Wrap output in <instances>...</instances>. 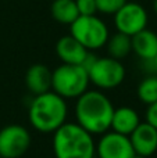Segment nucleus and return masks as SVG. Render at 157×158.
I'll use <instances>...</instances> for the list:
<instances>
[{
  "instance_id": "obj_20",
  "label": "nucleus",
  "mask_w": 157,
  "mask_h": 158,
  "mask_svg": "<svg viewBox=\"0 0 157 158\" xmlns=\"http://www.w3.org/2000/svg\"><path fill=\"white\" fill-rule=\"evenodd\" d=\"M146 122L157 129V101L149 104L146 108Z\"/></svg>"
},
{
  "instance_id": "obj_6",
  "label": "nucleus",
  "mask_w": 157,
  "mask_h": 158,
  "mask_svg": "<svg viewBox=\"0 0 157 158\" xmlns=\"http://www.w3.org/2000/svg\"><path fill=\"white\" fill-rule=\"evenodd\" d=\"M89 81L100 90L118 87L125 79V67L120 60L111 57H96L88 69Z\"/></svg>"
},
{
  "instance_id": "obj_8",
  "label": "nucleus",
  "mask_w": 157,
  "mask_h": 158,
  "mask_svg": "<svg viewBox=\"0 0 157 158\" xmlns=\"http://www.w3.org/2000/svg\"><path fill=\"white\" fill-rule=\"evenodd\" d=\"M31 146V135L28 129L18 123H11L0 129V157L19 158Z\"/></svg>"
},
{
  "instance_id": "obj_15",
  "label": "nucleus",
  "mask_w": 157,
  "mask_h": 158,
  "mask_svg": "<svg viewBox=\"0 0 157 158\" xmlns=\"http://www.w3.org/2000/svg\"><path fill=\"white\" fill-rule=\"evenodd\" d=\"M50 13L54 21L63 25H71L79 17L75 0H53Z\"/></svg>"
},
{
  "instance_id": "obj_3",
  "label": "nucleus",
  "mask_w": 157,
  "mask_h": 158,
  "mask_svg": "<svg viewBox=\"0 0 157 158\" xmlns=\"http://www.w3.org/2000/svg\"><path fill=\"white\" fill-rule=\"evenodd\" d=\"M53 153L56 158H95L96 143L93 135L77 122H66L53 133Z\"/></svg>"
},
{
  "instance_id": "obj_18",
  "label": "nucleus",
  "mask_w": 157,
  "mask_h": 158,
  "mask_svg": "<svg viewBox=\"0 0 157 158\" xmlns=\"http://www.w3.org/2000/svg\"><path fill=\"white\" fill-rule=\"evenodd\" d=\"M128 0H96L97 13L106 15H114Z\"/></svg>"
},
{
  "instance_id": "obj_9",
  "label": "nucleus",
  "mask_w": 157,
  "mask_h": 158,
  "mask_svg": "<svg viewBox=\"0 0 157 158\" xmlns=\"http://www.w3.org/2000/svg\"><path fill=\"white\" fill-rule=\"evenodd\" d=\"M96 156L97 158H132L135 151L128 136L107 131L100 135L96 143Z\"/></svg>"
},
{
  "instance_id": "obj_7",
  "label": "nucleus",
  "mask_w": 157,
  "mask_h": 158,
  "mask_svg": "<svg viewBox=\"0 0 157 158\" xmlns=\"http://www.w3.org/2000/svg\"><path fill=\"white\" fill-rule=\"evenodd\" d=\"M147 22H149V15L146 8L135 2H127L114 14V25L117 32L128 36H134L141 31L146 29Z\"/></svg>"
},
{
  "instance_id": "obj_11",
  "label": "nucleus",
  "mask_w": 157,
  "mask_h": 158,
  "mask_svg": "<svg viewBox=\"0 0 157 158\" xmlns=\"http://www.w3.org/2000/svg\"><path fill=\"white\" fill-rule=\"evenodd\" d=\"M88 53H89V50H86L71 35L63 36L56 43V54H57V57L60 58L63 64L82 65Z\"/></svg>"
},
{
  "instance_id": "obj_1",
  "label": "nucleus",
  "mask_w": 157,
  "mask_h": 158,
  "mask_svg": "<svg viewBox=\"0 0 157 158\" xmlns=\"http://www.w3.org/2000/svg\"><path fill=\"white\" fill-rule=\"evenodd\" d=\"M75 119L91 135H103L110 131L114 106L102 90H86L77 98Z\"/></svg>"
},
{
  "instance_id": "obj_5",
  "label": "nucleus",
  "mask_w": 157,
  "mask_h": 158,
  "mask_svg": "<svg viewBox=\"0 0 157 158\" xmlns=\"http://www.w3.org/2000/svg\"><path fill=\"white\" fill-rule=\"evenodd\" d=\"M70 35L86 50L93 52L106 46L110 32L106 22L97 15H79L70 25Z\"/></svg>"
},
{
  "instance_id": "obj_23",
  "label": "nucleus",
  "mask_w": 157,
  "mask_h": 158,
  "mask_svg": "<svg viewBox=\"0 0 157 158\" xmlns=\"http://www.w3.org/2000/svg\"><path fill=\"white\" fill-rule=\"evenodd\" d=\"M132 158H146V157H142V156H136V154H135V156H134Z\"/></svg>"
},
{
  "instance_id": "obj_10",
  "label": "nucleus",
  "mask_w": 157,
  "mask_h": 158,
  "mask_svg": "<svg viewBox=\"0 0 157 158\" xmlns=\"http://www.w3.org/2000/svg\"><path fill=\"white\" fill-rule=\"evenodd\" d=\"M128 137L136 156L149 158L157 151V129L147 122H141Z\"/></svg>"
},
{
  "instance_id": "obj_22",
  "label": "nucleus",
  "mask_w": 157,
  "mask_h": 158,
  "mask_svg": "<svg viewBox=\"0 0 157 158\" xmlns=\"http://www.w3.org/2000/svg\"><path fill=\"white\" fill-rule=\"evenodd\" d=\"M153 61H155V64H156V67H157V54L155 56V58H153Z\"/></svg>"
},
{
  "instance_id": "obj_4",
  "label": "nucleus",
  "mask_w": 157,
  "mask_h": 158,
  "mask_svg": "<svg viewBox=\"0 0 157 158\" xmlns=\"http://www.w3.org/2000/svg\"><path fill=\"white\" fill-rule=\"evenodd\" d=\"M88 71L82 65L61 64L52 71V90L63 98H78L89 87Z\"/></svg>"
},
{
  "instance_id": "obj_17",
  "label": "nucleus",
  "mask_w": 157,
  "mask_h": 158,
  "mask_svg": "<svg viewBox=\"0 0 157 158\" xmlns=\"http://www.w3.org/2000/svg\"><path fill=\"white\" fill-rule=\"evenodd\" d=\"M138 98L143 104H152L157 101V75H147L141 81L136 90Z\"/></svg>"
},
{
  "instance_id": "obj_16",
  "label": "nucleus",
  "mask_w": 157,
  "mask_h": 158,
  "mask_svg": "<svg viewBox=\"0 0 157 158\" xmlns=\"http://www.w3.org/2000/svg\"><path fill=\"white\" fill-rule=\"evenodd\" d=\"M106 47H107L108 57L121 61L122 58H125L131 52H132L131 36L124 35V33H121V32L114 33V35L108 36Z\"/></svg>"
},
{
  "instance_id": "obj_13",
  "label": "nucleus",
  "mask_w": 157,
  "mask_h": 158,
  "mask_svg": "<svg viewBox=\"0 0 157 158\" xmlns=\"http://www.w3.org/2000/svg\"><path fill=\"white\" fill-rule=\"evenodd\" d=\"M139 123H141V118H139L138 111H135L131 107H118V108H114L110 129L117 133L129 136L138 128Z\"/></svg>"
},
{
  "instance_id": "obj_21",
  "label": "nucleus",
  "mask_w": 157,
  "mask_h": 158,
  "mask_svg": "<svg viewBox=\"0 0 157 158\" xmlns=\"http://www.w3.org/2000/svg\"><path fill=\"white\" fill-rule=\"evenodd\" d=\"M153 10H155V13L157 14V0H153Z\"/></svg>"
},
{
  "instance_id": "obj_14",
  "label": "nucleus",
  "mask_w": 157,
  "mask_h": 158,
  "mask_svg": "<svg viewBox=\"0 0 157 158\" xmlns=\"http://www.w3.org/2000/svg\"><path fill=\"white\" fill-rule=\"evenodd\" d=\"M132 52L141 60H152L157 54V33L150 29H143L131 36Z\"/></svg>"
},
{
  "instance_id": "obj_19",
  "label": "nucleus",
  "mask_w": 157,
  "mask_h": 158,
  "mask_svg": "<svg viewBox=\"0 0 157 158\" xmlns=\"http://www.w3.org/2000/svg\"><path fill=\"white\" fill-rule=\"evenodd\" d=\"M79 15H96V0H75Z\"/></svg>"
},
{
  "instance_id": "obj_12",
  "label": "nucleus",
  "mask_w": 157,
  "mask_h": 158,
  "mask_svg": "<svg viewBox=\"0 0 157 158\" xmlns=\"http://www.w3.org/2000/svg\"><path fill=\"white\" fill-rule=\"evenodd\" d=\"M25 85L32 96L52 90V71L45 64H33L25 74Z\"/></svg>"
},
{
  "instance_id": "obj_2",
  "label": "nucleus",
  "mask_w": 157,
  "mask_h": 158,
  "mask_svg": "<svg viewBox=\"0 0 157 158\" xmlns=\"http://www.w3.org/2000/svg\"><path fill=\"white\" fill-rule=\"evenodd\" d=\"M68 107L66 98L53 90L33 96L28 108L29 123L42 133H54L67 122Z\"/></svg>"
}]
</instances>
